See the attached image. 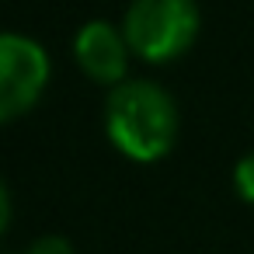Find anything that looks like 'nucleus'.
I'll list each match as a JSON object with an SVG mask.
<instances>
[{
  "label": "nucleus",
  "mask_w": 254,
  "mask_h": 254,
  "mask_svg": "<svg viewBox=\"0 0 254 254\" xmlns=\"http://www.w3.org/2000/svg\"><path fill=\"white\" fill-rule=\"evenodd\" d=\"M105 126H108L112 143L126 157L150 164L171 150L178 115H174V101L167 98V91L146 80H129L108 94Z\"/></svg>",
  "instance_id": "1"
},
{
  "label": "nucleus",
  "mask_w": 254,
  "mask_h": 254,
  "mask_svg": "<svg viewBox=\"0 0 254 254\" xmlns=\"http://www.w3.org/2000/svg\"><path fill=\"white\" fill-rule=\"evenodd\" d=\"M198 32L195 0H132L126 14V42L150 63L181 56Z\"/></svg>",
  "instance_id": "2"
},
{
  "label": "nucleus",
  "mask_w": 254,
  "mask_h": 254,
  "mask_svg": "<svg viewBox=\"0 0 254 254\" xmlns=\"http://www.w3.org/2000/svg\"><path fill=\"white\" fill-rule=\"evenodd\" d=\"M49 77V60L39 42L7 32L0 39V119H18L28 112Z\"/></svg>",
  "instance_id": "3"
},
{
  "label": "nucleus",
  "mask_w": 254,
  "mask_h": 254,
  "mask_svg": "<svg viewBox=\"0 0 254 254\" xmlns=\"http://www.w3.org/2000/svg\"><path fill=\"white\" fill-rule=\"evenodd\" d=\"M126 39L108 21H91L77 32V63L98 84H119L126 77Z\"/></svg>",
  "instance_id": "4"
},
{
  "label": "nucleus",
  "mask_w": 254,
  "mask_h": 254,
  "mask_svg": "<svg viewBox=\"0 0 254 254\" xmlns=\"http://www.w3.org/2000/svg\"><path fill=\"white\" fill-rule=\"evenodd\" d=\"M233 185H237V195H240L244 202L254 205V153H247V157L237 164V171H233Z\"/></svg>",
  "instance_id": "5"
},
{
  "label": "nucleus",
  "mask_w": 254,
  "mask_h": 254,
  "mask_svg": "<svg viewBox=\"0 0 254 254\" xmlns=\"http://www.w3.org/2000/svg\"><path fill=\"white\" fill-rule=\"evenodd\" d=\"M28 254H73V247H70L63 237H39Z\"/></svg>",
  "instance_id": "6"
}]
</instances>
